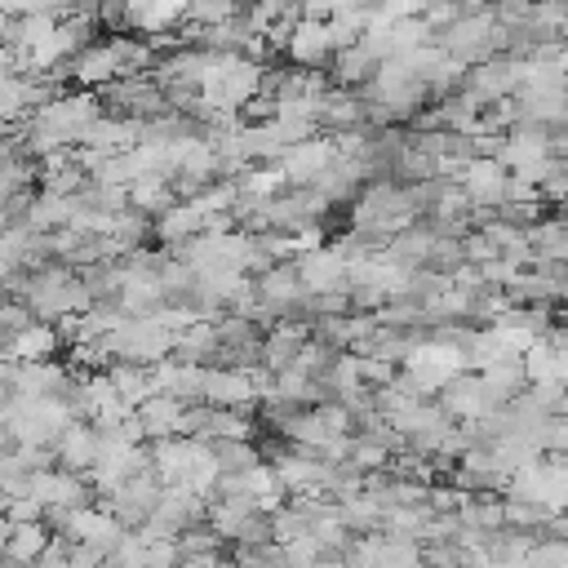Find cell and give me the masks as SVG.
Returning a JSON list of instances; mask_svg holds the SVG:
<instances>
[{"label": "cell", "instance_id": "cell-1", "mask_svg": "<svg viewBox=\"0 0 568 568\" xmlns=\"http://www.w3.org/2000/svg\"><path fill=\"white\" fill-rule=\"evenodd\" d=\"M284 44H288V53H293L302 67H320V62L328 58V49H333V36H328V22L306 18V22H293V27H288Z\"/></svg>", "mask_w": 568, "mask_h": 568}, {"label": "cell", "instance_id": "cell-8", "mask_svg": "<svg viewBox=\"0 0 568 568\" xmlns=\"http://www.w3.org/2000/svg\"><path fill=\"white\" fill-rule=\"evenodd\" d=\"M40 546H44V528H40V524H18V519L9 524L4 555H13V559H36Z\"/></svg>", "mask_w": 568, "mask_h": 568}, {"label": "cell", "instance_id": "cell-6", "mask_svg": "<svg viewBox=\"0 0 568 568\" xmlns=\"http://www.w3.org/2000/svg\"><path fill=\"white\" fill-rule=\"evenodd\" d=\"M342 275H346V262L337 257V253H311L302 266H297V280L302 284H311V288H333V284H342Z\"/></svg>", "mask_w": 568, "mask_h": 568}, {"label": "cell", "instance_id": "cell-5", "mask_svg": "<svg viewBox=\"0 0 568 568\" xmlns=\"http://www.w3.org/2000/svg\"><path fill=\"white\" fill-rule=\"evenodd\" d=\"M200 390H204L217 408H231V404L253 399V382H248V377H240V373H204Z\"/></svg>", "mask_w": 568, "mask_h": 568}, {"label": "cell", "instance_id": "cell-4", "mask_svg": "<svg viewBox=\"0 0 568 568\" xmlns=\"http://www.w3.org/2000/svg\"><path fill=\"white\" fill-rule=\"evenodd\" d=\"M58 351V333L49 328V324H22L18 333H13V342H9V359H49Z\"/></svg>", "mask_w": 568, "mask_h": 568}, {"label": "cell", "instance_id": "cell-7", "mask_svg": "<svg viewBox=\"0 0 568 568\" xmlns=\"http://www.w3.org/2000/svg\"><path fill=\"white\" fill-rule=\"evenodd\" d=\"M62 462L67 466H93L98 462V435L89 426H71L62 435Z\"/></svg>", "mask_w": 568, "mask_h": 568}, {"label": "cell", "instance_id": "cell-3", "mask_svg": "<svg viewBox=\"0 0 568 568\" xmlns=\"http://www.w3.org/2000/svg\"><path fill=\"white\" fill-rule=\"evenodd\" d=\"M462 186H466V195H470V200L488 204V200H501V195H506V173H501V164H497V160H475V164L466 169Z\"/></svg>", "mask_w": 568, "mask_h": 568}, {"label": "cell", "instance_id": "cell-2", "mask_svg": "<svg viewBox=\"0 0 568 568\" xmlns=\"http://www.w3.org/2000/svg\"><path fill=\"white\" fill-rule=\"evenodd\" d=\"M333 155H337V151H333L328 142H293V146H284V173L297 178V182L320 178Z\"/></svg>", "mask_w": 568, "mask_h": 568}]
</instances>
